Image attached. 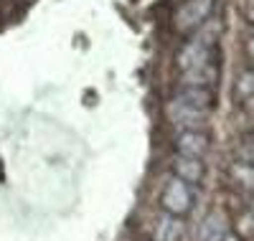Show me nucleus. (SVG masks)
Here are the masks:
<instances>
[{
	"label": "nucleus",
	"mask_w": 254,
	"mask_h": 241,
	"mask_svg": "<svg viewBox=\"0 0 254 241\" xmlns=\"http://www.w3.org/2000/svg\"><path fill=\"white\" fill-rule=\"evenodd\" d=\"M193 203H196V190L190 183L181 181L178 175H171V178L165 181V188L160 193V206L163 211L173 213V216H188L193 211Z\"/></svg>",
	"instance_id": "f257e3e1"
},
{
	"label": "nucleus",
	"mask_w": 254,
	"mask_h": 241,
	"mask_svg": "<svg viewBox=\"0 0 254 241\" xmlns=\"http://www.w3.org/2000/svg\"><path fill=\"white\" fill-rule=\"evenodd\" d=\"M206 117H208V112H203L198 107H190V104H186L176 97L165 104V120L171 122L178 132H183V129H198L206 122Z\"/></svg>",
	"instance_id": "f03ea898"
},
{
	"label": "nucleus",
	"mask_w": 254,
	"mask_h": 241,
	"mask_svg": "<svg viewBox=\"0 0 254 241\" xmlns=\"http://www.w3.org/2000/svg\"><path fill=\"white\" fill-rule=\"evenodd\" d=\"M208 61H216V46L211 41H203V38L188 41L186 46L178 51V56H176V63H178L181 71L196 69V66L208 63Z\"/></svg>",
	"instance_id": "7ed1b4c3"
},
{
	"label": "nucleus",
	"mask_w": 254,
	"mask_h": 241,
	"mask_svg": "<svg viewBox=\"0 0 254 241\" xmlns=\"http://www.w3.org/2000/svg\"><path fill=\"white\" fill-rule=\"evenodd\" d=\"M214 10V0H188L176 13V28L178 31H196L206 23V18Z\"/></svg>",
	"instance_id": "20e7f679"
},
{
	"label": "nucleus",
	"mask_w": 254,
	"mask_h": 241,
	"mask_svg": "<svg viewBox=\"0 0 254 241\" xmlns=\"http://www.w3.org/2000/svg\"><path fill=\"white\" fill-rule=\"evenodd\" d=\"M176 152L178 155H188V158H201L208 152L211 147V140L203 129H183V132L176 135Z\"/></svg>",
	"instance_id": "39448f33"
},
{
	"label": "nucleus",
	"mask_w": 254,
	"mask_h": 241,
	"mask_svg": "<svg viewBox=\"0 0 254 241\" xmlns=\"http://www.w3.org/2000/svg\"><path fill=\"white\" fill-rule=\"evenodd\" d=\"M150 239L153 241H181L183 239V218L163 211L160 216H155V221H153Z\"/></svg>",
	"instance_id": "423d86ee"
},
{
	"label": "nucleus",
	"mask_w": 254,
	"mask_h": 241,
	"mask_svg": "<svg viewBox=\"0 0 254 241\" xmlns=\"http://www.w3.org/2000/svg\"><path fill=\"white\" fill-rule=\"evenodd\" d=\"M216 81H219V63L216 61H208V63H201L196 69L181 71V84H188V86H206V89H214Z\"/></svg>",
	"instance_id": "0eeeda50"
},
{
	"label": "nucleus",
	"mask_w": 254,
	"mask_h": 241,
	"mask_svg": "<svg viewBox=\"0 0 254 241\" xmlns=\"http://www.w3.org/2000/svg\"><path fill=\"white\" fill-rule=\"evenodd\" d=\"M173 175H178L181 181L196 185L203 181L206 175V165L201 158H188V155H176L173 158Z\"/></svg>",
	"instance_id": "6e6552de"
},
{
	"label": "nucleus",
	"mask_w": 254,
	"mask_h": 241,
	"mask_svg": "<svg viewBox=\"0 0 254 241\" xmlns=\"http://www.w3.org/2000/svg\"><path fill=\"white\" fill-rule=\"evenodd\" d=\"M176 99H181L190 107H198V109H203V112H211V109H214V102H216L214 89H206V86H188V84H183L176 92Z\"/></svg>",
	"instance_id": "1a4fd4ad"
},
{
	"label": "nucleus",
	"mask_w": 254,
	"mask_h": 241,
	"mask_svg": "<svg viewBox=\"0 0 254 241\" xmlns=\"http://www.w3.org/2000/svg\"><path fill=\"white\" fill-rule=\"evenodd\" d=\"M226 234H229V224H226L224 213H208L198 224L196 239L198 241H221Z\"/></svg>",
	"instance_id": "9d476101"
},
{
	"label": "nucleus",
	"mask_w": 254,
	"mask_h": 241,
	"mask_svg": "<svg viewBox=\"0 0 254 241\" xmlns=\"http://www.w3.org/2000/svg\"><path fill=\"white\" fill-rule=\"evenodd\" d=\"M229 178L234 181L242 190L254 193V168H252V165H247V163H242V160L231 163V165H229Z\"/></svg>",
	"instance_id": "9b49d317"
},
{
	"label": "nucleus",
	"mask_w": 254,
	"mask_h": 241,
	"mask_svg": "<svg viewBox=\"0 0 254 241\" xmlns=\"http://www.w3.org/2000/svg\"><path fill=\"white\" fill-rule=\"evenodd\" d=\"M234 94H237V99H242V102H254V69H252V71H244V74L237 79Z\"/></svg>",
	"instance_id": "f8f14e48"
},
{
	"label": "nucleus",
	"mask_w": 254,
	"mask_h": 241,
	"mask_svg": "<svg viewBox=\"0 0 254 241\" xmlns=\"http://www.w3.org/2000/svg\"><path fill=\"white\" fill-rule=\"evenodd\" d=\"M234 155H237V160H242V163H247V165H252L254 168V140H242L239 145H237V150H234Z\"/></svg>",
	"instance_id": "ddd939ff"
},
{
	"label": "nucleus",
	"mask_w": 254,
	"mask_h": 241,
	"mask_svg": "<svg viewBox=\"0 0 254 241\" xmlns=\"http://www.w3.org/2000/svg\"><path fill=\"white\" fill-rule=\"evenodd\" d=\"M237 229H239V234L244 236V239H249V241H254V216L247 211L239 221H237Z\"/></svg>",
	"instance_id": "4468645a"
},
{
	"label": "nucleus",
	"mask_w": 254,
	"mask_h": 241,
	"mask_svg": "<svg viewBox=\"0 0 254 241\" xmlns=\"http://www.w3.org/2000/svg\"><path fill=\"white\" fill-rule=\"evenodd\" d=\"M247 56H249V61L254 63V38L247 41Z\"/></svg>",
	"instance_id": "2eb2a0df"
},
{
	"label": "nucleus",
	"mask_w": 254,
	"mask_h": 241,
	"mask_svg": "<svg viewBox=\"0 0 254 241\" xmlns=\"http://www.w3.org/2000/svg\"><path fill=\"white\" fill-rule=\"evenodd\" d=\"M221 241H242V239H239V236H234V234H231V231H229V234H226V236H224Z\"/></svg>",
	"instance_id": "dca6fc26"
},
{
	"label": "nucleus",
	"mask_w": 254,
	"mask_h": 241,
	"mask_svg": "<svg viewBox=\"0 0 254 241\" xmlns=\"http://www.w3.org/2000/svg\"><path fill=\"white\" fill-rule=\"evenodd\" d=\"M249 213H252V216H254V193H252V195H249Z\"/></svg>",
	"instance_id": "f3484780"
}]
</instances>
